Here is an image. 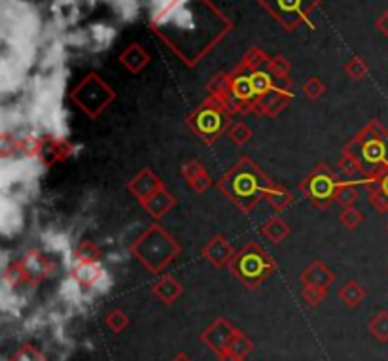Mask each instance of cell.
Instances as JSON below:
<instances>
[{"label":"cell","mask_w":388,"mask_h":361,"mask_svg":"<svg viewBox=\"0 0 388 361\" xmlns=\"http://www.w3.org/2000/svg\"><path fill=\"white\" fill-rule=\"evenodd\" d=\"M88 31L91 34V46H89V50L93 51L110 48V44L116 38V28L106 25V23H93Z\"/></svg>","instance_id":"1"},{"label":"cell","mask_w":388,"mask_h":361,"mask_svg":"<svg viewBox=\"0 0 388 361\" xmlns=\"http://www.w3.org/2000/svg\"><path fill=\"white\" fill-rule=\"evenodd\" d=\"M23 224V216L19 212V204L16 201H10V197L2 199V231L4 235L19 231Z\"/></svg>","instance_id":"2"},{"label":"cell","mask_w":388,"mask_h":361,"mask_svg":"<svg viewBox=\"0 0 388 361\" xmlns=\"http://www.w3.org/2000/svg\"><path fill=\"white\" fill-rule=\"evenodd\" d=\"M180 0H150V17L152 21L157 23L172 6H177Z\"/></svg>","instance_id":"3"},{"label":"cell","mask_w":388,"mask_h":361,"mask_svg":"<svg viewBox=\"0 0 388 361\" xmlns=\"http://www.w3.org/2000/svg\"><path fill=\"white\" fill-rule=\"evenodd\" d=\"M384 187H387V193H388V178H387V184H384Z\"/></svg>","instance_id":"4"}]
</instances>
